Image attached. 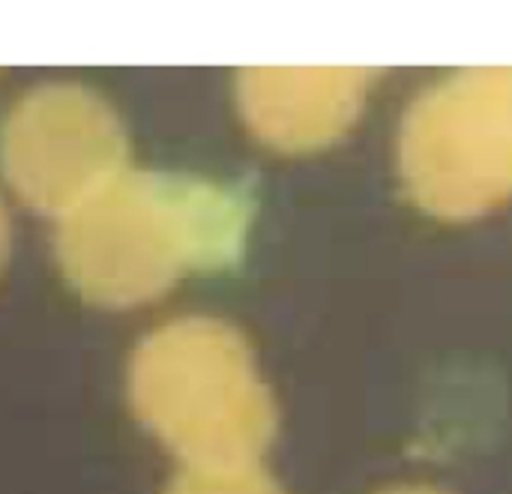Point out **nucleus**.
Segmentation results:
<instances>
[{
    "label": "nucleus",
    "mask_w": 512,
    "mask_h": 494,
    "mask_svg": "<svg viewBox=\"0 0 512 494\" xmlns=\"http://www.w3.org/2000/svg\"><path fill=\"white\" fill-rule=\"evenodd\" d=\"M6 258H9V216L0 204V270L6 264Z\"/></svg>",
    "instance_id": "7"
},
{
    "label": "nucleus",
    "mask_w": 512,
    "mask_h": 494,
    "mask_svg": "<svg viewBox=\"0 0 512 494\" xmlns=\"http://www.w3.org/2000/svg\"><path fill=\"white\" fill-rule=\"evenodd\" d=\"M366 72L357 69H246L240 105L264 141L306 150L336 138L360 108Z\"/></svg>",
    "instance_id": "5"
},
{
    "label": "nucleus",
    "mask_w": 512,
    "mask_h": 494,
    "mask_svg": "<svg viewBox=\"0 0 512 494\" xmlns=\"http://www.w3.org/2000/svg\"><path fill=\"white\" fill-rule=\"evenodd\" d=\"M414 198L444 216H471L512 192V69H474L426 93L402 132Z\"/></svg>",
    "instance_id": "3"
},
{
    "label": "nucleus",
    "mask_w": 512,
    "mask_h": 494,
    "mask_svg": "<svg viewBox=\"0 0 512 494\" xmlns=\"http://www.w3.org/2000/svg\"><path fill=\"white\" fill-rule=\"evenodd\" d=\"M387 494H438L432 489H399V492H387Z\"/></svg>",
    "instance_id": "8"
},
{
    "label": "nucleus",
    "mask_w": 512,
    "mask_h": 494,
    "mask_svg": "<svg viewBox=\"0 0 512 494\" xmlns=\"http://www.w3.org/2000/svg\"><path fill=\"white\" fill-rule=\"evenodd\" d=\"M129 141L105 99L78 84L36 87L0 129V168L21 201L69 216L126 171Z\"/></svg>",
    "instance_id": "4"
},
{
    "label": "nucleus",
    "mask_w": 512,
    "mask_h": 494,
    "mask_svg": "<svg viewBox=\"0 0 512 494\" xmlns=\"http://www.w3.org/2000/svg\"><path fill=\"white\" fill-rule=\"evenodd\" d=\"M129 405L186 468L255 465L276 435V405L249 342L213 318H177L141 339Z\"/></svg>",
    "instance_id": "2"
},
{
    "label": "nucleus",
    "mask_w": 512,
    "mask_h": 494,
    "mask_svg": "<svg viewBox=\"0 0 512 494\" xmlns=\"http://www.w3.org/2000/svg\"><path fill=\"white\" fill-rule=\"evenodd\" d=\"M165 494H285L279 483L255 465L231 468H183Z\"/></svg>",
    "instance_id": "6"
},
{
    "label": "nucleus",
    "mask_w": 512,
    "mask_h": 494,
    "mask_svg": "<svg viewBox=\"0 0 512 494\" xmlns=\"http://www.w3.org/2000/svg\"><path fill=\"white\" fill-rule=\"evenodd\" d=\"M249 219L252 204L234 186L123 171L60 219L57 261L84 300L129 309L186 273L231 267Z\"/></svg>",
    "instance_id": "1"
}]
</instances>
